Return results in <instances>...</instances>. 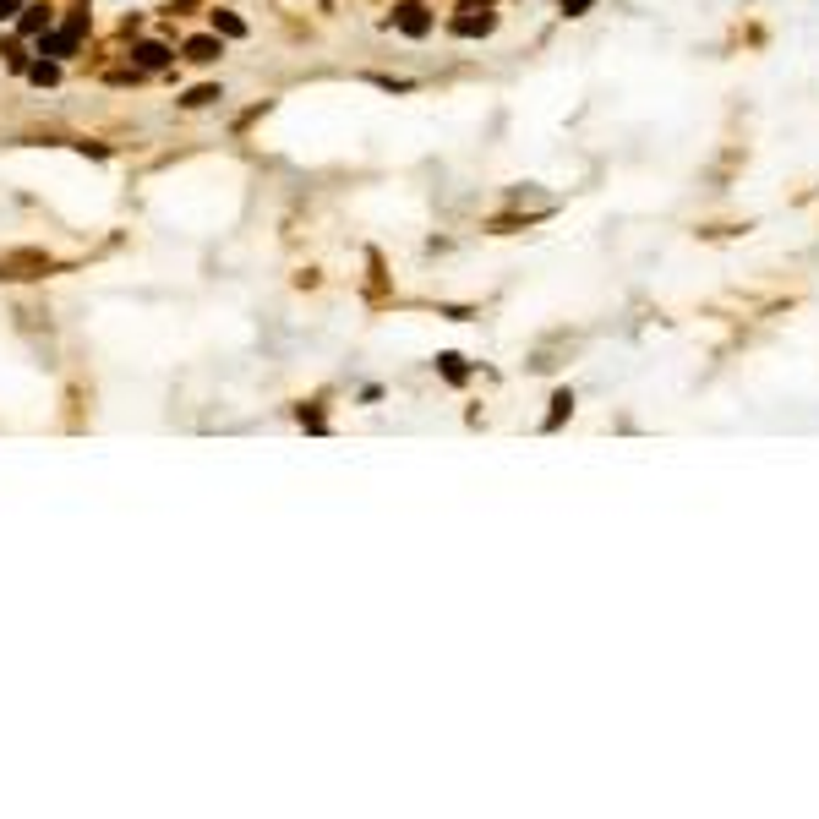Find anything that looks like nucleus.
I'll return each instance as SVG.
<instances>
[{"label":"nucleus","instance_id":"1","mask_svg":"<svg viewBox=\"0 0 819 819\" xmlns=\"http://www.w3.org/2000/svg\"><path fill=\"white\" fill-rule=\"evenodd\" d=\"M82 33H87V5H77V11L66 16V27L44 33V55H71V49L82 44Z\"/></svg>","mask_w":819,"mask_h":819},{"label":"nucleus","instance_id":"2","mask_svg":"<svg viewBox=\"0 0 819 819\" xmlns=\"http://www.w3.org/2000/svg\"><path fill=\"white\" fill-rule=\"evenodd\" d=\"M394 27L410 33V38H421V33H432V11L421 0H404V5H394Z\"/></svg>","mask_w":819,"mask_h":819},{"label":"nucleus","instance_id":"3","mask_svg":"<svg viewBox=\"0 0 819 819\" xmlns=\"http://www.w3.org/2000/svg\"><path fill=\"white\" fill-rule=\"evenodd\" d=\"M219 55H224L219 33H197V38H186V60H191V66H213Z\"/></svg>","mask_w":819,"mask_h":819},{"label":"nucleus","instance_id":"4","mask_svg":"<svg viewBox=\"0 0 819 819\" xmlns=\"http://www.w3.org/2000/svg\"><path fill=\"white\" fill-rule=\"evenodd\" d=\"M16 33H22V38H44V33H49V5H27V11L16 16Z\"/></svg>","mask_w":819,"mask_h":819},{"label":"nucleus","instance_id":"5","mask_svg":"<svg viewBox=\"0 0 819 819\" xmlns=\"http://www.w3.org/2000/svg\"><path fill=\"white\" fill-rule=\"evenodd\" d=\"M131 55H137V66H148V71H159V66H169V49H164V44H153V38H148V44H137Z\"/></svg>","mask_w":819,"mask_h":819},{"label":"nucleus","instance_id":"6","mask_svg":"<svg viewBox=\"0 0 819 819\" xmlns=\"http://www.w3.org/2000/svg\"><path fill=\"white\" fill-rule=\"evenodd\" d=\"M213 33H219V38H246V22H241L235 11H213Z\"/></svg>","mask_w":819,"mask_h":819},{"label":"nucleus","instance_id":"7","mask_svg":"<svg viewBox=\"0 0 819 819\" xmlns=\"http://www.w3.org/2000/svg\"><path fill=\"white\" fill-rule=\"evenodd\" d=\"M27 77H33L38 87H49V82H60V66H55V60H33V66H27Z\"/></svg>","mask_w":819,"mask_h":819},{"label":"nucleus","instance_id":"8","mask_svg":"<svg viewBox=\"0 0 819 819\" xmlns=\"http://www.w3.org/2000/svg\"><path fill=\"white\" fill-rule=\"evenodd\" d=\"M213 98H224V93H219L213 82H202V87H191V93H186L180 104H186V109H202V104H213Z\"/></svg>","mask_w":819,"mask_h":819},{"label":"nucleus","instance_id":"9","mask_svg":"<svg viewBox=\"0 0 819 819\" xmlns=\"http://www.w3.org/2000/svg\"><path fill=\"white\" fill-rule=\"evenodd\" d=\"M454 33H492V16H459Z\"/></svg>","mask_w":819,"mask_h":819},{"label":"nucleus","instance_id":"10","mask_svg":"<svg viewBox=\"0 0 819 819\" xmlns=\"http://www.w3.org/2000/svg\"><path fill=\"white\" fill-rule=\"evenodd\" d=\"M437 366H443V377H448V383H465V361H459V355H443Z\"/></svg>","mask_w":819,"mask_h":819},{"label":"nucleus","instance_id":"11","mask_svg":"<svg viewBox=\"0 0 819 819\" xmlns=\"http://www.w3.org/2000/svg\"><path fill=\"white\" fill-rule=\"evenodd\" d=\"M568 410H574V394H558V399H552V415H547V426H558Z\"/></svg>","mask_w":819,"mask_h":819},{"label":"nucleus","instance_id":"12","mask_svg":"<svg viewBox=\"0 0 819 819\" xmlns=\"http://www.w3.org/2000/svg\"><path fill=\"white\" fill-rule=\"evenodd\" d=\"M590 5H596V0H563V16H585Z\"/></svg>","mask_w":819,"mask_h":819},{"label":"nucleus","instance_id":"13","mask_svg":"<svg viewBox=\"0 0 819 819\" xmlns=\"http://www.w3.org/2000/svg\"><path fill=\"white\" fill-rule=\"evenodd\" d=\"M22 5H27V0H0V22H5V16H16Z\"/></svg>","mask_w":819,"mask_h":819},{"label":"nucleus","instance_id":"14","mask_svg":"<svg viewBox=\"0 0 819 819\" xmlns=\"http://www.w3.org/2000/svg\"><path fill=\"white\" fill-rule=\"evenodd\" d=\"M476 5H492V0H465V11H476Z\"/></svg>","mask_w":819,"mask_h":819}]
</instances>
